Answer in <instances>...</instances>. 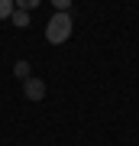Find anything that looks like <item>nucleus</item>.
<instances>
[{
    "label": "nucleus",
    "instance_id": "nucleus-2",
    "mask_svg": "<svg viewBox=\"0 0 139 146\" xmlns=\"http://www.w3.org/2000/svg\"><path fill=\"white\" fill-rule=\"evenodd\" d=\"M26 98L29 101H42L45 98V84H42L39 78H26Z\"/></svg>",
    "mask_w": 139,
    "mask_h": 146
},
{
    "label": "nucleus",
    "instance_id": "nucleus-6",
    "mask_svg": "<svg viewBox=\"0 0 139 146\" xmlns=\"http://www.w3.org/2000/svg\"><path fill=\"white\" fill-rule=\"evenodd\" d=\"M13 72L20 75V78H29V65H26V62H16V68H13Z\"/></svg>",
    "mask_w": 139,
    "mask_h": 146
},
{
    "label": "nucleus",
    "instance_id": "nucleus-3",
    "mask_svg": "<svg viewBox=\"0 0 139 146\" xmlns=\"http://www.w3.org/2000/svg\"><path fill=\"white\" fill-rule=\"evenodd\" d=\"M10 20H13V26H20V29H23V26H29V13H26V10H13V13H10Z\"/></svg>",
    "mask_w": 139,
    "mask_h": 146
},
{
    "label": "nucleus",
    "instance_id": "nucleus-5",
    "mask_svg": "<svg viewBox=\"0 0 139 146\" xmlns=\"http://www.w3.org/2000/svg\"><path fill=\"white\" fill-rule=\"evenodd\" d=\"M13 3H16V10H26V13H29V10H36L42 0H13Z\"/></svg>",
    "mask_w": 139,
    "mask_h": 146
},
{
    "label": "nucleus",
    "instance_id": "nucleus-7",
    "mask_svg": "<svg viewBox=\"0 0 139 146\" xmlns=\"http://www.w3.org/2000/svg\"><path fill=\"white\" fill-rule=\"evenodd\" d=\"M52 3H55V10H68V7H71V0H52Z\"/></svg>",
    "mask_w": 139,
    "mask_h": 146
},
{
    "label": "nucleus",
    "instance_id": "nucleus-1",
    "mask_svg": "<svg viewBox=\"0 0 139 146\" xmlns=\"http://www.w3.org/2000/svg\"><path fill=\"white\" fill-rule=\"evenodd\" d=\"M68 36H71V16H68V10H58L45 23V39L52 42V46H62Z\"/></svg>",
    "mask_w": 139,
    "mask_h": 146
},
{
    "label": "nucleus",
    "instance_id": "nucleus-4",
    "mask_svg": "<svg viewBox=\"0 0 139 146\" xmlns=\"http://www.w3.org/2000/svg\"><path fill=\"white\" fill-rule=\"evenodd\" d=\"M16 10V3L13 0H0V20H10V13Z\"/></svg>",
    "mask_w": 139,
    "mask_h": 146
}]
</instances>
